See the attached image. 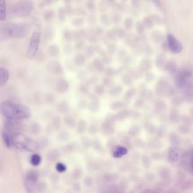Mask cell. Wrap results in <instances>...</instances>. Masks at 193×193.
Returning <instances> with one entry per match:
<instances>
[{
    "label": "cell",
    "mask_w": 193,
    "mask_h": 193,
    "mask_svg": "<svg viewBox=\"0 0 193 193\" xmlns=\"http://www.w3.org/2000/svg\"><path fill=\"white\" fill-rule=\"evenodd\" d=\"M113 81L111 78H109L108 76H105L102 79V84L105 87H108L112 85Z\"/></svg>",
    "instance_id": "cell-47"
},
{
    "label": "cell",
    "mask_w": 193,
    "mask_h": 193,
    "mask_svg": "<svg viewBox=\"0 0 193 193\" xmlns=\"http://www.w3.org/2000/svg\"><path fill=\"white\" fill-rule=\"evenodd\" d=\"M176 68V65L175 64V63L174 62H172V61H170L167 65V69L169 70V72H172L173 71H175Z\"/></svg>",
    "instance_id": "cell-53"
},
{
    "label": "cell",
    "mask_w": 193,
    "mask_h": 193,
    "mask_svg": "<svg viewBox=\"0 0 193 193\" xmlns=\"http://www.w3.org/2000/svg\"><path fill=\"white\" fill-rule=\"evenodd\" d=\"M92 64L95 70L97 72H102L104 71L105 68V65L101 60V59H100L99 58H94L92 61Z\"/></svg>",
    "instance_id": "cell-17"
},
{
    "label": "cell",
    "mask_w": 193,
    "mask_h": 193,
    "mask_svg": "<svg viewBox=\"0 0 193 193\" xmlns=\"http://www.w3.org/2000/svg\"><path fill=\"white\" fill-rule=\"evenodd\" d=\"M122 81L124 83V84H125L126 86H130L132 85L133 83V81L132 79L131 78V76H130L128 74H124L122 77Z\"/></svg>",
    "instance_id": "cell-44"
},
{
    "label": "cell",
    "mask_w": 193,
    "mask_h": 193,
    "mask_svg": "<svg viewBox=\"0 0 193 193\" xmlns=\"http://www.w3.org/2000/svg\"><path fill=\"white\" fill-rule=\"evenodd\" d=\"M74 15H76L79 17H83L87 16V12L86 9L82 7L78 6L75 8L74 10Z\"/></svg>",
    "instance_id": "cell-32"
},
{
    "label": "cell",
    "mask_w": 193,
    "mask_h": 193,
    "mask_svg": "<svg viewBox=\"0 0 193 193\" xmlns=\"http://www.w3.org/2000/svg\"><path fill=\"white\" fill-rule=\"evenodd\" d=\"M86 39L87 41L93 44H96L97 42L99 40V37L97 36L96 35H94L93 33L89 32L88 33V36L87 37Z\"/></svg>",
    "instance_id": "cell-39"
},
{
    "label": "cell",
    "mask_w": 193,
    "mask_h": 193,
    "mask_svg": "<svg viewBox=\"0 0 193 193\" xmlns=\"http://www.w3.org/2000/svg\"><path fill=\"white\" fill-rule=\"evenodd\" d=\"M142 193H157L155 191H153V190H146L144 191L143 192H142Z\"/></svg>",
    "instance_id": "cell-61"
},
{
    "label": "cell",
    "mask_w": 193,
    "mask_h": 193,
    "mask_svg": "<svg viewBox=\"0 0 193 193\" xmlns=\"http://www.w3.org/2000/svg\"><path fill=\"white\" fill-rule=\"evenodd\" d=\"M79 91L82 94H88L89 93V85L86 82H82L79 86Z\"/></svg>",
    "instance_id": "cell-36"
},
{
    "label": "cell",
    "mask_w": 193,
    "mask_h": 193,
    "mask_svg": "<svg viewBox=\"0 0 193 193\" xmlns=\"http://www.w3.org/2000/svg\"><path fill=\"white\" fill-rule=\"evenodd\" d=\"M2 137L6 146L10 148L12 144V135H11L10 131L6 128L2 129Z\"/></svg>",
    "instance_id": "cell-12"
},
{
    "label": "cell",
    "mask_w": 193,
    "mask_h": 193,
    "mask_svg": "<svg viewBox=\"0 0 193 193\" xmlns=\"http://www.w3.org/2000/svg\"><path fill=\"white\" fill-rule=\"evenodd\" d=\"M97 81H98V78L96 76L93 75L89 77L86 81V83L89 85H95Z\"/></svg>",
    "instance_id": "cell-50"
},
{
    "label": "cell",
    "mask_w": 193,
    "mask_h": 193,
    "mask_svg": "<svg viewBox=\"0 0 193 193\" xmlns=\"http://www.w3.org/2000/svg\"><path fill=\"white\" fill-rule=\"evenodd\" d=\"M56 169L58 172H63L66 169V168L63 164L58 163L56 165Z\"/></svg>",
    "instance_id": "cell-54"
},
{
    "label": "cell",
    "mask_w": 193,
    "mask_h": 193,
    "mask_svg": "<svg viewBox=\"0 0 193 193\" xmlns=\"http://www.w3.org/2000/svg\"><path fill=\"white\" fill-rule=\"evenodd\" d=\"M123 91V88L120 86H117L110 89L109 93L113 96H117L121 94Z\"/></svg>",
    "instance_id": "cell-26"
},
{
    "label": "cell",
    "mask_w": 193,
    "mask_h": 193,
    "mask_svg": "<svg viewBox=\"0 0 193 193\" xmlns=\"http://www.w3.org/2000/svg\"><path fill=\"white\" fill-rule=\"evenodd\" d=\"M65 120L66 124H68V125H72L74 124V119L73 118V117L71 116H67L65 117Z\"/></svg>",
    "instance_id": "cell-55"
},
{
    "label": "cell",
    "mask_w": 193,
    "mask_h": 193,
    "mask_svg": "<svg viewBox=\"0 0 193 193\" xmlns=\"http://www.w3.org/2000/svg\"><path fill=\"white\" fill-rule=\"evenodd\" d=\"M6 2L4 0L0 1V20L4 22L8 16V9H7Z\"/></svg>",
    "instance_id": "cell-14"
},
{
    "label": "cell",
    "mask_w": 193,
    "mask_h": 193,
    "mask_svg": "<svg viewBox=\"0 0 193 193\" xmlns=\"http://www.w3.org/2000/svg\"><path fill=\"white\" fill-rule=\"evenodd\" d=\"M95 53L96 52H95L94 47L92 45H89L85 48L84 54L86 57V58H91L94 56Z\"/></svg>",
    "instance_id": "cell-28"
},
{
    "label": "cell",
    "mask_w": 193,
    "mask_h": 193,
    "mask_svg": "<svg viewBox=\"0 0 193 193\" xmlns=\"http://www.w3.org/2000/svg\"><path fill=\"white\" fill-rule=\"evenodd\" d=\"M100 107V100H91L89 103L88 108L92 112H96Z\"/></svg>",
    "instance_id": "cell-19"
},
{
    "label": "cell",
    "mask_w": 193,
    "mask_h": 193,
    "mask_svg": "<svg viewBox=\"0 0 193 193\" xmlns=\"http://www.w3.org/2000/svg\"><path fill=\"white\" fill-rule=\"evenodd\" d=\"M86 8L87 10L92 13H93L96 11V4L94 1L93 0H89L87 1L85 3Z\"/></svg>",
    "instance_id": "cell-33"
},
{
    "label": "cell",
    "mask_w": 193,
    "mask_h": 193,
    "mask_svg": "<svg viewBox=\"0 0 193 193\" xmlns=\"http://www.w3.org/2000/svg\"><path fill=\"white\" fill-rule=\"evenodd\" d=\"M57 110L61 113L68 112L70 109V105L68 101L63 100L58 103L56 105Z\"/></svg>",
    "instance_id": "cell-13"
},
{
    "label": "cell",
    "mask_w": 193,
    "mask_h": 193,
    "mask_svg": "<svg viewBox=\"0 0 193 193\" xmlns=\"http://www.w3.org/2000/svg\"><path fill=\"white\" fill-rule=\"evenodd\" d=\"M133 25V20L131 18L128 17L126 18L124 21V26L126 30H130L132 28Z\"/></svg>",
    "instance_id": "cell-45"
},
{
    "label": "cell",
    "mask_w": 193,
    "mask_h": 193,
    "mask_svg": "<svg viewBox=\"0 0 193 193\" xmlns=\"http://www.w3.org/2000/svg\"><path fill=\"white\" fill-rule=\"evenodd\" d=\"M127 153H128L127 149L124 147L119 146V147H117V149H116L113 155L116 158H119L126 155Z\"/></svg>",
    "instance_id": "cell-22"
},
{
    "label": "cell",
    "mask_w": 193,
    "mask_h": 193,
    "mask_svg": "<svg viewBox=\"0 0 193 193\" xmlns=\"http://www.w3.org/2000/svg\"><path fill=\"white\" fill-rule=\"evenodd\" d=\"M100 22L101 24L104 27H108L111 24V18H109L108 16L106 14H102L100 17Z\"/></svg>",
    "instance_id": "cell-27"
},
{
    "label": "cell",
    "mask_w": 193,
    "mask_h": 193,
    "mask_svg": "<svg viewBox=\"0 0 193 193\" xmlns=\"http://www.w3.org/2000/svg\"><path fill=\"white\" fill-rule=\"evenodd\" d=\"M54 30L50 26H47L45 27L43 30V37L45 40L49 41L52 40L54 37Z\"/></svg>",
    "instance_id": "cell-18"
},
{
    "label": "cell",
    "mask_w": 193,
    "mask_h": 193,
    "mask_svg": "<svg viewBox=\"0 0 193 193\" xmlns=\"http://www.w3.org/2000/svg\"><path fill=\"white\" fill-rule=\"evenodd\" d=\"M87 68H88V70H89V72H93L94 70H95V68H93V66L92 63L90 64H89V65H88V66H87Z\"/></svg>",
    "instance_id": "cell-60"
},
{
    "label": "cell",
    "mask_w": 193,
    "mask_h": 193,
    "mask_svg": "<svg viewBox=\"0 0 193 193\" xmlns=\"http://www.w3.org/2000/svg\"><path fill=\"white\" fill-rule=\"evenodd\" d=\"M126 106V104L124 102L121 101H115L111 103L109 105L110 108L112 110H117L119 109L122 108Z\"/></svg>",
    "instance_id": "cell-30"
},
{
    "label": "cell",
    "mask_w": 193,
    "mask_h": 193,
    "mask_svg": "<svg viewBox=\"0 0 193 193\" xmlns=\"http://www.w3.org/2000/svg\"><path fill=\"white\" fill-rule=\"evenodd\" d=\"M41 162V157L37 154H34L31 158V163L32 165L37 166L39 165Z\"/></svg>",
    "instance_id": "cell-43"
},
{
    "label": "cell",
    "mask_w": 193,
    "mask_h": 193,
    "mask_svg": "<svg viewBox=\"0 0 193 193\" xmlns=\"http://www.w3.org/2000/svg\"><path fill=\"white\" fill-rule=\"evenodd\" d=\"M87 22L89 25L95 26L97 22V17L95 14L91 13L89 15L87 18Z\"/></svg>",
    "instance_id": "cell-40"
},
{
    "label": "cell",
    "mask_w": 193,
    "mask_h": 193,
    "mask_svg": "<svg viewBox=\"0 0 193 193\" xmlns=\"http://www.w3.org/2000/svg\"><path fill=\"white\" fill-rule=\"evenodd\" d=\"M72 31L73 40L75 41V42L77 41L84 40V39H86L89 33V31L83 28L73 30Z\"/></svg>",
    "instance_id": "cell-10"
},
{
    "label": "cell",
    "mask_w": 193,
    "mask_h": 193,
    "mask_svg": "<svg viewBox=\"0 0 193 193\" xmlns=\"http://www.w3.org/2000/svg\"><path fill=\"white\" fill-rule=\"evenodd\" d=\"M101 60L103 62L104 65H109L112 61L111 56L109 55L107 52L105 54L101 56Z\"/></svg>",
    "instance_id": "cell-46"
},
{
    "label": "cell",
    "mask_w": 193,
    "mask_h": 193,
    "mask_svg": "<svg viewBox=\"0 0 193 193\" xmlns=\"http://www.w3.org/2000/svg\"><path fill=\"white\" fill-rule=\"evenodd\" d=\"M64 9L67 16H72L73 15H74L75 9L72 8V6L70 4H66L65 6Z\"/></svg>",
    "instance_id": "cell-42"
},
{
    "label": "cell",
    "mask_w": 193,
    "mask_h": 193,
    "mask_svg": "<svg viewBox=\"0 0 193 193\" xmlns=\"http://www.w3.org/2000/svg\"><path fill=\"white\" fill-rule=\"evenodd\" d=\"M85 41L84 40H81L77 41L75 42L74 48L77 51H81L85 48Z\"/></svg>",
    "instance_id": "cell-38"
},
{
    "label": "cell",
    "mask_w": 193,
    "mask_h": 193,
    "mask_svg": "<svg viewBox=\"0 0 193 193\" xmlns=\"http://www.w3.org/2000/svg\"><path fill=\"white\" fill-rule=\"evenodd\" d=\"M45 102L49 105H52L56 101V97L52 93H47L44 97Z\"/></svg>",
    "instance_id": "cell-31"
},
{
    "label": "cell",
    "mask_w": 193,
    "mask_h": 193,
    "mask_svg": "<svg viewBox=\"0 0 193 193\" xmlns=\"http://www.w3.org/2000/svg\"><path fill=\"white\" fill-rule=\"evenodd\" d=\"M164 57L163 56H160L158 57L157 59V62L156 64L158 66H162L164 64Z\"/></svg>",
    "instance_id": "cell-56"
},
{
    "label": "cell",
    "mask_w": 193,
    "mask_h": 193,
    "mask_svg": "<svg viewBox=\"0 0 193 193\" xmlns=\"http://www.w3.org/2000/svg\"><path fill=\"white\" fill-rule=\"evenodd\" d=\"M94 93L99 96H102L104 94L105 92V86L103 84H97L96 85L93 89Z\"/></svg>",
    "instance_id": "cell-29"
},
{
    "label": "cell",
    "mask_w": 193,
    "mask_h": 193,
    "mask_svg": "<svg viewBox=\"0 0 193 193\" xmlns=\"http://www.w3.org/2000/svg\"><path fill=\"white\" fill-rule=\"evenodd\" d=\"M47 72L52 75H60L64 73V68L60 62L53 60L49 61L47 65Z\"/></svg>",
    "instance_id": "cell-6"
},
{
    "label": "cell",
    "mask_w": 193,
    "mask_h": 193,
    "mask_svg": "<svg viewBox=\"0 0 193 193\" xmlns=\"http://www.w3.org/2000/svg\"><path fill=\"white\" fill-rule=\"evenodd\" d=\"M69 87V83L65 78H60L58 79L55 84V89L57 92L60 93H66L68 91Z\"/></svg>",
    "instance_id": "cell-8"
},
{
    "label": "cell",
    "mask_w": 193,
    "mask_h": 193,
    "mask_svg": "<svg viewBox=\"0 0 193 193\" xmlns=\"http://www.w3.org/2000/svg\"><path fill=\"white\" fill-rule=\"evenodd\" d=\"M47 50H48V53L49 55L53 58L58 56L60 53V47L56 44L49 45Z\"/></svg>",
    "instance_id": "cell-15"
},
{
    "label": "cell",
    "mask_w": 193,
    "mask_h": 193,
    "mask_svg": "<svg viewBox=\"0 0 193 193\" xmlns=\"http://www.w3.org/2000/svg\"><path fill=\"white\" fill-rule=\"evenodd\" d=\"M0 110L5 118L14 120L27 119L31 115V110L28 105L11 101H2Z\"/></svg>",
    "instance_id": "cell-2"
},
{
    "label": "cell",
    "mask_w": 193,
    "mask_h": 193,
    "mask_svg": "<svg viewBox=\"0 0 193 193\" xmlns=\"http://www.w3.org/2000/svg\"><path fill=\"white\" fill-rule=\"evenodd\" d=\"M74 62L76 66H83L86 62V57L85 54L78 53L75 54L74 58Z\"/></svg>",
    "instance_id": "cell-16"
},
{
    "label": "cell",
    "mask_w": 193,
    "mask_h": 193,
    "mask_svg": "<svg viewBox=\"0 0 193 193\" xmlns=\"http://www.w3.org/2000/svg\"><path fill=\"white\" fill-rule=\"evenodd\" d=\"M31 26L28 22H6L0 26V40L19 39L28 36Z\"/></svg>",
    "instance_id": "cell-1"
},
{
    "label": "cell",
    "mask_w": 193,
    "mask_h": 193,
    "mask_svg": "<svg viewBox=\"0 0 193 193\" xmlns=\"http://www.w3.org/2000/svg\"><path fill=\"white\" fill-rule=\"evenodd\" d=\"M181 103H182V101L180 97H174L172 100V104H173V105H174L176 107L180 106L181 104Z\"/></svg>",
    "instance_id": "cell-57"
},
{
    "label": "cell",
    "mask_w": 193,
    "mask_h": 193,
    "mask_svg": "<svg viewBox=\"0 0 193 193\" xmlns=\"http://www.w3.org/2000/svg\"><path fill=\"white\" fill-rule=\"evenodd\" d=\"M89 31V32L93 33L94 35L98 36L99 37L100 36H102L103 33H104V30L100 26H94L90 28Z\"/></svg>",
    "instance_id": "cell-25"
},
{
    "label": "cell",
    "mask_w": 193,
    "mask_h": 193,
    "mask_svg": "<svg viewBox=\"0 0 193 193\" xmlns=\"http://www.w3.org/2000/svg\"><path fill=\"white\" fill-rule=\"evenodd\" d=\"M113 31L117 39H123L126 36V31L124 29L121 28H113Z\"/></svg>",
    "instance_id": "cell-34"
},
{
    "label": "cell",
    "mask_w": 193,
    "mask_h": 193,
    "mask_svg": "<svg viewBox=\"0 0 193 193\" xmlns=\"http://www.w3.org/2000/svg\"><path fill=\"white\" fill-rule=\"evenodd\" d=\"M122 16L118 12H113L111 16V20L114 24H118L121 22Z\"/></svg>",
    "instance_id": "cell-35"
},
{
    "label": "cell",
    "mask_w": 193,
    "mask_h": 193,
    "mask_svg": "<svg viewBox=\"0 0 193 193\" xmlns=\"http://www.w3.org/2000/svg\"><path fill=\"white\" fill-rule=\"evenodd\" d=\"M117 50V47L116 45L112 43H110L107 45V53L109 55L112 56L116 52Z\"/></svg>",
    "instance_id": "cell-37"
},
{
    "label": "cell",
    "mask_w": 193,
    "mask_h": 193,
    "mask_svg": "<svg viewBox=\"0 0 193 193\" xmlns=\"http://www.w3.org/2000/svg\"><path fill=\"white\" fill-rule=\"evenodd\" d=\"M43 18L45 22H48L53 19L54 16V12L52 9H48L43 12Z\"/></svg>",
    "instance_id": "cell-20"
},
{
    "label": "cell",
    "mask_w": 193,
    "mask_h": 193,
    "mask_svg": "<svg viewBox=\"0 0 193 193\" xmlns=\"http://www.w3.org/2000/svg\"><path fill=\"white\" fill-rule=\"evenodd\" d=\"M86 72L84 70H80L79 72H78V78L81 80H84L86 78Z\"/></svg>",
    "instance_id": "cell-58"
},
{
    "label": "cell",
    "mask_w": 193,
    "mask_h": 193,
    "mask_svg": "<svg viewBox=\"0 0 193 193\" xmlns=\"http://www.w3.org/2000/svg\"><path fill=\"white\" fill-rule=\"evenodd\" d=\"M169 160L172 162L176 163L180 160L181 157V150L176 146H172L169 149Z\"/></svg>",
    "instance_id": "cell-9"
},
{
    "label": "cell",
    "mask_w": 193,
    "mask_h": 193,
    "mask_svg": "<svg viewBox=\"0 0 193 193\" xmlns=\"http://www.w3.org/2000/svg\"><path fill=\"white\" fill-rule=\"evenodd\" d=\"M88 101L86 100V99H81L78 102V104L77 107L81 109H85L86 108H88V105H89Z\"/></svg>",
    "instance_id": "cell-48"
},
{
    "label": "cell",
    "mask_w": 193,
    "mask_h": 193,
    "mask_svg": "<svg viewBox=\"0 0 193 193\" xmlns=\"http://www.w3.org/2000/svg\"><path fill=\"white\" fill-rule=\"evenodd\" d=\"M41 32L42 28L40 22L39 21H36L26 51V57L29 60H34L38 53L40 43Z\"/></svg>",
    "instance_id": "cell-4"
},
{
    "label": "cell",
    "mask_w": 193,
    "mask_h": 193,
    "mask_svg": "<svg viewBox=\"0 0 193 193\" xmlns=\"http://www.w3.org/2000/svg\"><path fill=\"white\" fill-rule=\"evenodd\" d=\"M66 65H67L68 68L69 70H74L75 68V66H76L75 64H74V62L72 63V61H68V62L66 64Z\"/></svg>",
    "instance_id": "cell-59"
},
{
    "label": "cell",
    "mask_w": 193,
    "mask_h": 193,
    "mask_svg": "<svg viewBox=\"0 0 193 193\" xmlns=\"http://www.w3.org/2000/svg\"><path fill=\"white\" fill-rule=\"evenodd\" d=\"M53 2L52 1H40L38 3V6L39 8H44L45 6L51 5Z\"/></svg>",
    "instance_id": "cell-51"
},
{
    "label": "cell",
    "mask_w": 193,
    "mask_h": 193,
    "mask_svg": "<svg viewBox=\"0 0 193 193\" xmlns=\"http://www.w3.org/2000/svg\"><path fill=\"white\" fill-rule=\"evenodd\" d=\"M167 41L169 48L173 52H181L182 50V45L174 36L171 34L167 35Z\"/></svg>",
    "instance_id": "cell-7"
},
{
    "label": "cell",
    "mask_w": 193,
    "mask_h": 193,
    "mask_svg": "<svg viewBox=\"0 0 193 193\" xmlns=\"http://www.w3.org/2000/svg\"><path fill=\"white\" fill-rule=\"evenodd\" d=\"M9 79V72L8 70L4 67L0 68V87H5L8 83Z\"/></svg>",
    "instance_id": "cell-11"
},
{
    "label": "cell",
    "mask_w": 193,
    "mask_h": 193,
    "mask_svg": "<svg viewBox=\"0 0 193 193\" xmlns=\"http://www.w3.org/2000/svg\"><path fill=\"white\" fill-rule=\"evenodd\" d=\"M62 37L68 43L71 42L73 40L72 31L68 28H65L62 31Z\"/></svg>",
    "instance_id": "cell-23"
},
{
    "label": "cell",
    "mask_w": 193,
    "mask_h": 193,
    "mask_svg": "<svg viewBox=\"0 0 193 193\" xmlns=\"http://www.w3.org/2000/svg\"><path fill=\"white\" fill-rule=\"evenodd\" d=\"M57 18L61 22H63L66 19L67 14L65 12L64 7H60L57 10Z\"/></svg>",
    "instance_id": "cell-24"
},
{
    "label": "cell",
    "mask_w": 193,
    "mask_h": 193,
    "mask_svg": "<svg viewBox=\"0 0 193 193\" xmlns=\"http://www.w3.org/2000/svg\"><path fill=\"white\" fill-rule=\"evenodd\" d=\"M135 93V89H130L125 93V95H124V99L125 100H129V99H130L133 95H134V93Z\"/></svg>",
    "instance_id": "cell-49"
},
{
    "label": "cell",
    "mask_w": 193,
    "mask_h": 193,
    "mask_svg": "<svg viewBox=\"0 0 193 193\" xmlns=\"http://www.w3.org/2000/svg\"><path fill=\"white\" fill-rule=\"evenodd\" d=\"M34 9L32 1H18L14 2L8 9V16L10 18H23L30 16Z\"/></svg>",
    "instance_id": "cell-3"
},
{
    "label": "cell",
    "mask_w": 193,
    "mask_h": 193,
    "mask_svg": "<svg viewBox=\"0 0 193 193\" xmlns=\"http://www.w3.org/2000/svg\"><path fill=\"white\" fill-rule=\"evenodd\" d=\"M12 144L19 149L30 152H34L38 148V145L35 141L22 134H16L12 135Z\"/></svg>",
    "instance_id": "cell-5"
},
{
    "label": "cell",
    "mask_w": 193,
    "mask_h": 193,
    "mask_svg": "<svg viewBox=\"0 0 193 193\" xmlns=\"http://www.w3.org/2000/svg\"><path fill=\"white\" fill-rule=\"evenodd\" d=\"M85 19L83 17L77 16L71 20V24L75 27H81L85 24Z\"/></svg>",
    "instance_id": "cell-21"
},
{
    "label": "cell",
    "mask_w": 193,
    "mask_h": 193,
    "mask_svg": "<svg viewBox=\"0 0 193 193\" xmlns=\"http://www.w3.org/2000/svg\"><path fill=\"white\" fill-rule=\"evenodd\" d=\"M64 51L66 55H70L72 52V47L70 44L65 45L64 47Z\"/></svg>",
    "instance_id": "cell-52"
},
{
    "label": "cell",
    "mask_w": 193,
    "mask_h": 193,
    "mask_svg": "<svg viewBox=\"0 0 193 193\" xmlns=\"http://www.w3.org/2000/svg\"><path fill=\"white\" fill-rule=\"evenodd\" d=\"M104 72L106 76H108L109 78H112L115 74H116V70L110 66L105 68Z\"/></svg>",
    "instance_id": "cell-41"
}]
</instances>
